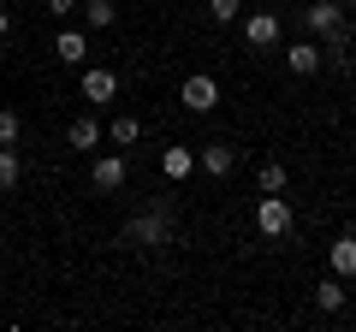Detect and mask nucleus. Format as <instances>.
Masks as SVG:
<instances>
[{
  "instance_id": "16",
  "label": "nucleus",
  "mask_w": 356,
  "mask_h": 332,
  "mask_svg": "<svg viewBox=\"0 0 356 332\" xmlns=\"http://www.w3.org/2000/svg\"><path fill=\"white\" fill-rule=\"evenodd\" d=\"M285 184H291V179H285L280 160H261V166H255V190H261V196H285Z\"/></svg>"
},
{
  "instance_id": "12",
  "label": "nucleus",
  "mask_w": 356,
  "mask_h": 332,
  "mask_svg": "<svg viewBox=\"0 0 356 332\" xmlns=\"http://www.w3.org/2000/svg\"><path fill=\"white\" fill-rule=\"evenodd\" d=\"M285 72L291 77H315L321 72V42H291V48H285Z\"/></svg>"
},
{
  "instance_id": "5",
  "label": "nucleus",
  "mask_w": 356,
  "mask_h": 332,
  "mask_svg": "<svg viewBox=\"0 0 356 332\" xmlns=\"http://www.w3.org/2000/svg\"><path fill=\"white\" fill-rule=\"evenodd\" d=\"M77 90H83V101H89V107H107V101L119 95V72H107V65H83Z\"/></svg>"
},
{
  "instance_id": "15",
  "label": "nucleus",
  "mask_w": 356,
  "mask_h": 332,
  "mask_svg": "<svg viewBox=\"0 0 356 332\" xmlns=\"http://www.w3.org/2000/svg\"><path fill=\"white\" fill-rule=\"evenodd\" d=\"M161 172H166V179H191V172H196V149H161Z\"/></svg>"
},
{
  "instance_id": "4",
  "label": "nucleus",
  "mask_w": 356,
  "mask_h": 332,
  "mask_svg": "<svg viewBox=\"0 0 356 332\" xmlns=\"http://www.w3.org/2000/svg\"><path fill=\"white\" fill-rule=\"evenodd\" d=\"M125 179H131L125 154H95V160H89V184H95V190H102V196L125 190Z\"/></svg>"
},
{
  "instance_id": "17",
  "label": "nucleus",
  "mask_w": 356,
  "mask_h": 332,
  "mask_svg": "<svg viewBox=\"0 0 356 332\" xmlns=\"http://www.w3.org/2000/svg\"><path fill=\"white\" fill-rule=\"evenodd\" d=\"M18 179H24V160H18V142H0V196L13 190Z\"/></svg>"
},
{
  "instance_id": "18",
  "label": "nucleus",
  "mask_w": 356,
  "mask_h": 332,
  "mask_svg": "<svg viewBox=\"0 0 356 332\" xmlns=\"http://www.w3.org/2000/svg\"><path fill=\"white\" fill-rule=\"evenodd\" d=\"M77 13H83V24H89V30H113L119 6H113V0H83V6H77Z\"/></svg>"
},
{
  "instance_id": "11",
  "label": "nucleus",
  "mask_w": 356,
  "mask_h": 332,
  "mask_svg": "<svg viewBox=\"0 0 356 332\" xmlns=\"http://www.w3.org/2000/svg\"><path fill=\"white\" fill-rule=\"evenodd\" d=\"M327 267L339 273V279H356V231H339L327 249Z\"/></svg>"
},
{
  "instance_id": "21",
  "label": "nucleus",
  "mask_w": 356,
  "mask_h": 332,
  "mask_svg": "<svg viewBox=\"0 0 356 332\" xmlns=\"http://www.w3.org/2000/svg\"><path fill=\"white\" fill-rule=\"evenodd\" d=\"M18 131H24V119L13 107H0V142H18Z\"/></svg>"
},
{
  "instance_id": "2",
  "label": "nucleus",
  "mask_w": 356,
  "mask_h": 332,
  "mask_svg": "<svg viewBox=\"0 0 356 332\" xmlns=\"http://www.w3.org/2000/svg\"><path fill=\"white\" fill-rule=\"evenodd\" d=\"M178 101H184V113H214L220 107V83L208 72H191L184 83H178Z\"/></svg>"
},
{
  "instance_id": "6",
  "label": "nucleus",
  "mask_w": 356,
  "mask_h": 332,
  "mask_svg": "<svg viewBox=\"0 0 356 332\" xmlns=\"http://www.w3.org/2000/svg\"><path fill=\"white\" fill-rule=\"evenodd\" d=\"M238 24H243V42H250V48H280V36H285V30H280V18H273V13H261V6H250V13H243Z\"/></svg>"
},
{
  "instance_id": "20",
  "label": "nucleus",
  "mask_w": 356,
  "mask_h": 332,
  "mask_svg": "<svg viewBox=\"0 0 356 332\" xmlns=\"http://www.w3.org/2000/svg\"><path fill=\"white\" fill-rule=\"evenodd\" d=\"M243 6H250V0H208V18H214V24H238Z\"/></svg>"
},
{
  "instance_id": "8",
  "label": "nucleus",
  "mask_w": 356,
  "mask_h": 332,
  "mask_svg": "<svg viewBox=\"0 0 356 332\" xmlns=\"http://www.w3.org/2000/svg\"><path fill=\"white\" fill-rule=\"evenodd\" d=\"M107 142V131H102V119H89V113H77L72 125H65V149H77V154H95Z\"/></svg>"
},
{
  "instance_id": "23",
  "label": "nucleus",
  "mask_w": 356,
  "mask_h": 332,
  "mask_svg": "<svg viewBox=\"0 0 356 332\" xmlns=\"http://www.w3.org/2000/svg\"><path fill=\"white\" fill-rule=\"evenodd\" d=\"M0 36H13V13L6 6H0Z\"/></svg>"
},
{
  "instance_id": "14",
  "label": "nucleus",
  "mask_w": 356,
  "mask_h": 332,
  "mask_svg": "<svg viewBox=\"0 0 356 332\" xmlns=\"http://www.w3.org/2000/svg\"><path fill=\"white\" fill-rule=\"evenodd\" d=\"M344 297H350V291H344V279H339V273H327V279L315 285V308H321V315H339V308H344Z\"/></svg>"
},
{
  "instance_id": "7",
  "label": "nucleus",
  "mask_w": 356,
  "mask_h": 332,
  "mask_svg": "<svg viewBox=\"0 0 356 332\" xmlns=\"http://www.w3.org/2000/svg\"><path fill=\"white\" fill-rule=\"evenodd\" d=\"M196 166H202L208 179H232V172H238V149H232V142H202V149H196Z\"/></svg>"
},
{
  "instance_id": "1",
  "label": "nucleus",
  "mask_w": 356,
  "mask_h": 332,
  "mask_svg": "<svg viewBox=\"0 0 356 332\" xmlns=\"http://www.w3.org/2000/svg\"><path fill=\"white\" fill-rule=\"evenodd\" d=\"M119 238H125L131 249H172V243H178L172 208H166V202H154V208H143V214H131Z\"/></svg>"
},
{
  "instance_id": "10",
  "label": "nucleus",
  "mask_w": 356,
  "mask_h": 332,
  "mask_svg": "<svg viewBox=\"0 0 356 332\" xmlns=\"http://www.w3.org/2000/svg\"><path fill=\"white\" fill-rule=\"evenodd\" d=\"M321 65H327V72H356V53H350V36H344V30L321 36Z\"/></svg>"
},
{
  "instance_id": "9",
  "label": "nucleus",
  "mask_w": 356,
  "mask_h": 332,
  "mask_svg": "<svg viewBox=\"0 0 356 332\" xmlns=\"http://www.w3.org/2000/svg\"><path fill=\"white\" fill-rule=\"evenodd\" d=\"M303 24L315 30V36H332V30H344V6H339V0H309Z\"/></svg>"
},
{
  "instance_id": "22",
  "label": "nucleus",
  "mask_w": 356,
  "mask_h": 332,
  "mask_svg": "<svg viewBox=\"0 0 356 332\" xmlns=\"http://www.w3.org/2000/svg\"><path fill=\"white\" fill-rule=\"evenodd\" d=\"M77 6H83V0H48V13H54V18H72Z\"/></svg>"
},
{
  "instance_id": "3",
  "label": "nucleus",
  "mask_w": 356,
  "mask_h": 332,
  "mask_svg": "<svg viewBox=\"0 0 356 332\" xmlns=\"http://www.w3.org/2000/svg\"><path fill=\"white\" fill-rule=\"evenodd\" d=\"M291 226H297V214H291L285 196H261V202H255V231H261V238H285Z\"/></svg>"
},
{
  "instance_id": "19",
  "label": "nucleus",
  "mask_w": 356,
  "mask_h": 332,
  "mask_svg": "<svg viewBox=\"0 0 356 332\" xmlns=\"http://www.w3.org/2000/svg\"><path fill=\"white\" fill-rule=\"evenodd\" d=\"M143 137V125L131 113H119V119H107V142H113V149H131V142Z\"/></svg>"
},
{
  "instance_id": "13",
  "label": "nucleus",
  "mask_w": 356,
  "mask_h": 332,
  "mask_svg": "<svg viewBox=\"0 0 356 332\" xmlns=\"http://www.w3.org/2000/svg\"><path fill=\"white\" fill-rule=\"evenodd\" d=\"M54 53H60V65H83L89 60V36H83V30H60Z\"/></svg>"
}]
</instances>
